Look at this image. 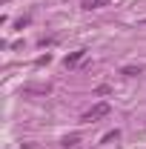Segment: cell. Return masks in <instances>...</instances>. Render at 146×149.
I'll return each instance as SVG.
<instances>
[{"label":"cell","mask_w":146,"mask_h":149,"mask_svg":"<svg viewBox=\"0 0 146 149\" xmlns=\"http://www.w3.org/2000/svg\"><path fill=\"white\" fill-rule=\"evenodd\" d=\"M109 112H112V106H109V103H95L89 112H83V123H95V120L106 118Z\"/></svg>","instance_id":"1"},{"label":"cell","mask_w":146,"mask_h":149,"mask_svg":"<svg viewBox=\"0 0 146 149\" xmlns=\"http://www.w3.org/2000/svg\"><path fill=\"white\" fill-rule=\"evenodd\" d=\"M83 57H86V49H80V52H74L72 57H66V66H77Z\"/></svg>","instance_id":"2"},{"label":"cell","mask_w":146,"mask_h":149,"mask_svg":"<svg viewBox=\"0 0 146 149\" xmlns=\"http://www.w3.org/2000/svg\"><path fill=\"white\" fill-rule=\"evenodd\" d=\"M100 6H109V0H83V9H100Z\"/></svg>","instance_id":"3"},{"label":"cell","mask_w":146,"mask_h":149,"mask_svg":"<svg viewBox=\"0 0 146 149\" xmlns=\"http://www.w3.org/2000/svg\"><path fill=\"white\" fill-rule=\"evenodd\" d=\"M77 141H80V135H66V138H63V143H60V146H66V149H72V146H77Z\"/></svg>","instance_id":"4"},{"label":"cell","mask_w":146,"mask_h":149,"mask_svg":"<svg viewBox=\"0 0 146 149\" xmlns=\"http://www.w3.org/2000/svg\"><path fill=\"white\" fill-rule=\"evenodd\" d=\"M123 74H126V77H135V74H140V66H138V69H135V66H126Z\"/></svg>","instance_id":"5"}]
</instances>
